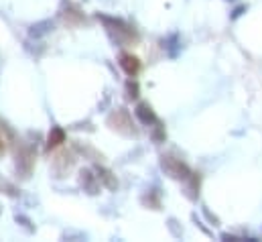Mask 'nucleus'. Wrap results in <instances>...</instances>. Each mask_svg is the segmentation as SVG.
I'll list each match as a JSON object with an SVG mask.
<instances>
[{
	"instance_id": "obj_4",
	"label": "nucleus",
	"mask_w": 262,
	"mask_h": 242,
	"mask_svg": "<svg viewBox=\"0 0 262 242\" xmlns=\"http://www.w3.org/2000/svg\"><path fill=\"white\" fill-rule=\"evenodd\" d=\"M161 167H163V171H165L169 177H173V179H183V182H187V179L191 177V171H189L187 165L181 163L179 159L161 157Z\"/></svg>"
},
{
	"instance_id": "obj_5",
	"label": "nucleus",
	"mask_w": 262,
	"mask_h": 242,
	"mask_svg": "<svg viewBox=\"0 0 262 242\" xmlns=\"http://www.w3.org/2000/svg\"><path fill=\"white\" fill-rule=\"evenodd\" d=\"M79 185H81V189H83L85 193L98 195V193H100V187H102V182H100V177H98L96 171H92V169H81V171H79Z\"/></svg>"
},
{
	"instance_id": "obj_7",
	"label": "nucleus",
	"mask_w": 262,
	"mask_h": 242,
	"mask_svg": "<svg viewBox=\"0 0 262 242\" xmlns=\"http://www.w3.org/2000/svg\"><path fill=\"white\" fill-rule=\"evenodd\" d=\"M134 114H136V118L142 122V124H146V126H152L155 122H157V114H155V110L150 108V104H146V102H140L138 106H136V110H134Z\"/></svg>"
},
{
	"instance_id": "obj_8",
	"label": "nucleus",
	"mask_w": 262,
	"mask_h": 242,
	"mask_svg": "<svg viewBox=\"0 0 262 242\" xmlns=\"http://www.w3.org/2000/svg\"><path fill=\"white\" fill-rule=\"evenodd\" d=\"M66 143V130L61 126H53L49 130V136H47V143H45V149L51 151V149H57Z\"/></svg>"
},
{
	"instance_id": "obj_13",
	"label": "nucleus",
	"mask_w": 262,
	"mask_h": 242,
	"mask_svg": "<svg viewBox=\"0 0 262 242\" xmlns=\"http://www.w3.org/2000/svg\"><path fill=\"white\" fill-rule=\"evenodd\" d=\"M150 136H152V140L159 145V143H163L165 140V128L161 126V122L157 120L152 124V130H150Z\"/></svg>"
},
{
	"instance_id": "obj_9",
	"label": "nucleus",
	"mask_w": 262,
	"mask_h": 242,
	"mask_svg": "<svg viewBox=\"0 0 262 242\" xmlns=\"http://www.w3.org/2000/svg\"><path fill=\"white\" fill-rule=\"evenodd\" d=\"M120 67H122L130 77H134V75L140 71V59H138L136 55H132V53H122V55H120Z\"/></svg>"
},
{
	"instance_id": "obj_16",
	"label": "nucleus",
	"mask_w": 262,
	"mask_h": 242,
	"mask_svg": "<svg viewBox=\"0 0 262 242\" xmlns=\"http://www.w3.org/2000/svg\"><path fill=\"white\" fill-rule=\"evenodd\" d=\"M16 222H20V226H23L27 232H33V230H35V226H31V220L25 218V216H16Z\"/></svg>"
},
{
	"instance_id": "obj_1",
	"label": "nucleus",
	"mask_w": 262,
	"mask_h": 242,
	"mask_svg": "<svg viewBox=\"0 0 262 242\" xmlns=\"http://www.w3.org/2000/svg\"><path fill=\"white\" fill-rule=\"evenodd\" d=\"M98 18L104 23L108 35H110L120 47L130 45V43L136 41V33H134V29H132L130 25H126L124 21H120V18H112V16H104V14H98Z\"/></svg>"
},
{
	"instance_id": "obj_11",
	"label": "nucleus",
	"mask_w": 262,
	"mask_h": 242,
	"mask_svg": "<svg viewBox=\"0 0 262 242\" xmlns=\"http://www.w3.org/2000/svg\"><path fill=\"white\" fill-rule=\"evenodd\" d=\"M53 31V23L51 21H43V23H37V25H33L31 27V37H43V35H47V33H51Z\"/></svg>"
},
{
	"instance_id": "obj_15",
	"label": "nucleus",
	"mask_w": 262,
	"mask_h": 242,
	"mask_svg": "<svg viewBox=\"0 0 262 242\" xmlns=\"http://www.w3.org/2000/svg\"><path fill=\"white\" fill-rule=\"evenodd\" d=\"M142 204L152 208V210H159V197L155 195V191H148L146 195H142Z\"/></svg>"
},
{
	"instance_id": "obj_6",
	"label": "nucleus",
	"mask_w": 262,
	"mask_h": 242,
	"mask_svg": "<svg viewBox=\"0 0 262 242\" xmlns=\"http://www.w3.org/2000/svg\"><path fill=\"white\" fill-rule=\"evenodd\" d=\"M75 165V159H73V153H59L53 163H51V169L55 173V177H66L69 173V169Z\"/></svg>"
},
{
	"instance_id": "obj_12",
	"label": "nucleus",
	"mask_w": 262,
	"mask_h": 242,
	"mask_svg": "<svg viewBox=\"0 0 262 242\" xmlns=\"http://www.w3.org/2000/svg\"><path fill=\"white\" fill-rule=\"evenodd\" d=\"M0 193H4V195H8V197H16L20 191H18V187H16L14 183H10L6 177L0 175Z\"/></svg>"
},
{
	"instance_id": "obj_3",
	"label": "nucleus",
	"mask_w": 262,
	"mask_h": 242,
	"mask_svg": "<svg viewBox=\"0 0 262 242\" xmlns=\"http://www.w3.org/2000/svg\"><path fill=\"white\" fill-rule=\"evenodd\" d=\"M108 126L112 130H116L118 134H124V136H134L136 134V128L132 124V116L126 108H118L114 110L110 116H108Z\"/></svg>"
},
{
	"instance_id": "obj_18",
	"label": "nucleus",
	"mask_w": 262,
	"mask_h": 242,
	"mask_svg": "<svg viewBox=\"0 0 262 242\" xmlns=\"http://www.w3.org/2000/svg\"><path fill=\"white\" fill-rule=\"evenodd\" d=\"M0 214H2V208H0Z\"/></svg>"
},
{
	"instance_id": "obj_17",
	"label": "nucleus",
	"mask_w": 262,
	"mask_h": 242,
	"mask_svg": "<svg viewBox=\"0 0 262 242\" xmlns=\"http://www.w3.org/2000/svg\"><path fill=\"white\" fill-rule=\"evenodd\" d=\"M4 130H6V124H0V155L6 151V136H4Z\"/></svg>"
},
{
	"instance_id": "obj_14",
	"label": "nucleus",
	"mask_w": 262,
	"mask_h": 242,
	"mask_svg": "<svg viewBox=\"0 0 262 242\" xmlns=\"http://www.w3.org/2000/svg\"><path fill=\"white\" fill-rule=\"evenodd\" d=\"M140 96V88H138V82H134V79H128L126 82V98L128 100H136Z\"/></svg>"
},
{
	"instance_id": "obj_2",
	"label": "nucleus",
	"mask_w": 262,
	"mask_h": 242,
	"mask_svg": "<svg viewBox=\"0 0 262 242\" xmlns=\"http://www.w3.org/2000/svg\"><path fill=\"white\" fill-rule=\"evenodd\" d=\"M35 155L37 151L33 149V145L29 143H20L16 153H14V167H16V175L23 179H29L35 167Z\"/></svg>"
},
{
	"instance_id": "obj_10",
	"label": "nucleus",
	"mask_w": 262,
	"mask_h": 242,
	"mask_svg": "<svg viewBox=\"0 0 262 242\" xmlns=\"http://www.w3.org/2000/svg\"><path fill=\"white\" fill-rule=\"evenodd\" d=\"M96 173H98L102 185H106V187L112 189V191L118 189V179H116V175H114L110 169H106V167H96Z\"/></svg>"
}]
</instances>
